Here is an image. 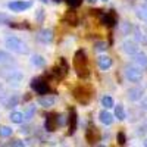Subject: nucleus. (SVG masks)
<instances>
[{
  "mask_svg": "<svg viewBox=\"0 0 147 147\" xmlns=\"http://www.w3.org/2000/svg\"><path fill=\"white\" fill-rule=\"evenodd\" d=\"M0 78H2L7 85L13 88L21 87V84L24 81V74L18 68L12 66V65H2L0 68Z\"/></svg>",
  "mask_w": 147,
  "mask_h": 147,
  "instance_id": "obj_1",
  "label": "nucleus"
},
{
  "mask_svg": "<svg viewBox=\"0 0 147 147\" xmlns=\"http://www.w3.org/2000/svg\"><path fill=\"white\" fill-rule=\"evenodd\" d=\"M74 69H75L77 75L80 78H87L90 75L88 71V60H87V55L84 50H77V53L74 55Z\"/></svg>",
  "mask_w": 147,
  "mask_h": 147,
  "instance_id": "obj_2",
  "label": "nucleus"
},
{
  "mask_svg": "<svg viewBox=\"0 0 147 147\" xmlns=\"http://www.w3.org/2000/svg\"><path fill=\"white\" fill-rule=\"evenodd\" d=\"M5 44H6V47L9 49L10 52L18 53V55H27L30 52L28 44L24 40H21L19 37H13V35L7 37V38L5 40Z\"/></svg>",
  "mask_w": 147,
  "mask_h": 147,
  "instance_id": "obj_3",
  "label": "nucleus"
},
{
  "mask_svg": "<svg viewBox=\"0 0 147 147\" xmlns=\"http://www.w3.org/2000/svg\"><path fill=\"white\" fill-rule=\"evenodd\" d=\"M91 96H93V90H91V87H88V85L80 84L78 87L74 88V97H75V99H77L81 105L90 103Z\"/></svg>",
  "mask_w": 147,
  "mask_h": 147,
  "instance_id": "obj_4",
  "label": "nucleus"
},
{
  "mask_svg": "<svg viewBox=\"0 0 147 147\" xmlns=\"http://www.w3.org/2000/svg\"><path fill=\"white\" fill-rule=\"evenodd\" d=\"M124 74H125V78H127L129 82H132V84H140V82L143 81V71H141L138 66H136L134 63L125 66Z\"/></svg>",
  "mask_w": 147,
  "mask_h": 147,
  "instance_id": "obj_5",
  "label": "nucleus"
},
{
  "mask_svg": "<svg viewBox=\"0 0 147 147\" xmlns=\"http://www.w3.org/2000/svg\"><path fill=\"white\" fill-rule=\"evenodd\" d=\"M31 90L35 91L37 94H47L50 91V85L43 78H34L31 81Z\"/></svg>",
  "mask_w": 147,
  "mask_h": 147,
  "instance_id": "obj_6",
  "label": "nucleus"
},
{
  "mask_svg": "<svg viewBox=\"0 0 147 147\" xmlns=\"http://www.w3.org/2000/svg\"><path fill=\"white\" fill-rule=\"evenodd\" d=\"M121 50L124 52L127 56H132L134 53H137L140 50L138 47V43L136 40H129V38H125L124 41L121 43Z\"/></svg>",
  "mask_w": 147,
  "mask_h": 147,
  "instance_id": "obj_7",
  "label": "nucleus"
},
{
  "mask_svg": "<svg viewBox=\"0 0 147 147\" xmlns=\"http://www.w3.org/2000/svg\"><path fill=\"white\" fill-rule=\"evenodd\" d=\"M7 7L12 12H24L32 7V2H30V0H15V2L7 3Z\"/></svg>",
  "mask_w": 147,
  "mask_h": 147,
  "instance_id": "obj_8",
  "label": "nucleus"
},
{
  "mask_svg": "<svg viewBox=\"0 0 147 147\" xmlns=\"http://www.w3.org/2000/svg\"><path fill=\"white\" fill-rule=\"evenodd\" d=\"M127 97H128L129 102H140L144 97V88L140 87L138 84H136V87H131L127 91Z\"/></svg>",
  "mask_w": 147,
  "mask_h": 147,
  "instance_id": "obj_9",
  "label": "nucleus"
},
{
  "mask_svg": "<svg viewBox=\"0 0 147 147\" xmlns=\"http://www.w3.org/2000/svg\"><path fill=\"white\" fill-rule=\"evenodd\" d=\"M132 63L138 66L141 71H147V55L141 50H138L137 53H134L132 56Z\"/></svg>",
  "mask_w": 147,
  "mask_h": 147,
  "instance_id": "obj_10",
  "label": "nucleus"
},
{
  "mask_svg": "<svg viewBox=\"0 0 147 147\" xmlns=\"http://www.w3.org/2000/svg\"><path fill=\"white\" fill-rule=\"evenodd\" d=\"M53 71H55V75H56V77L62 78V77H65L66 74H68V71H69V65H68V62H66L63 57H60V59H59V62H57V65H56V68H55Z\"/></svg>",
  "mask_w": 147,
  "mask_h": 147,
  "instance_id": "obj_11",
  "label": "nucleus"
},
{
  "mask_svg": "<svg viewBox=\"0 0 147 147\" xmlns=\"http://www.w3.org/2000/svg\"><path fill=\"white\" fill-rule=\"evenodd\" d=\"M68 125H69V131H68V134H69V136H72V134L77 131V125H78V116H77L75 109H71V110H69Z\"/></svg>",
  "mask_w": 147,
  "mask_h": 147,
  "instance_id": "obj_12",
  "label": "nucleus"
},
{
  "mask_svg": "<svg viewBox=\"0 0 147 147\" xmlns=\"http://www.w3.org/2000/svg\"><path fill=\"white\" fill-rule=\"evenodd\" d=\"M37 103H38L40 106L49 109V107H52L56 105V97L53 96H47V94H43L41 97H38V100H37Z\"/></svg>",
  "mask_w": 147,
  "mask_h": 147,
  "instance_id": "obj_13",
  "label": "nucleus"
},
{
  "mask_svg": "<svg viewBox=\"0 0 147 147\" xmlns=\"http://www.w3.org/2000/svg\"><path fill=\"white\" fill-rule=\"evenodd\" d=\"M97 63H99V68L102 71H107V69L112 68L113 60H112V57H110V56L102 55V56H99V59H97Z\"/></svg>",
  "mask_w": 147,
  "mask_h": 147,
  "instance_id": "obj_14",
  "label": "nucleus"
},
{
  "mask_svg": "<svg viewBox=\"0 0 147 147\" xmlns=\"http://www.w3.org/2000/svg\"><path fill=\"white\" fill-rule=\"evenodd\" d=\"M37 38H38L41 43L47 44V43H52L53 41V31L52 30H49V28H43L38 35H37Z\"/></svg>",
  "mask_w": 147,
  "mask_h": 147,
  "instance_id": "obj_15",
  "label": "nucleus"
},
{
  "mask_svg": "<svg viewBox=\"0 0 147 147\" xmlns=\"http://www.w3.org/2000/svg\"><path fill=\"white\" fill-rule=\"evenodd\" d=\"M113 119H115L113 115L110 113L107 109H103L102 112L99 113V121L102 122L103 125H107V127H109V125H112V124H113Z\"/></svg>",
  "mask_w": 147,
  "mask_h": 147,
  "instance_id": "obj_16",
  "label": "nucleus"
},
{
  "mask_svg": "<svg viewBox=\"0 0 147 147\" xmlns=\"http://www.w3.org/2000/svg\"><path fill=\"white\" fill-rule=\"evenodd\" d=\"M134 40L141 46H147V34L144 32V30H141V28L134 30Z\"/></svg>",
  "mask_w": 147,
  "mask_h": 147,
  "instance_id": "obj_17",
  "label": "nucleus"
},
{
  "mask_svg": "<svg viewBox=\"0 0 147 147\" xmlns=\"http://www.w3.org/2000/svg\"><path fill=\"white\" fill-rule=\"evenodd\" d=\"M44 127H46V131L53 132V131L57 128V119H56V115H49V116L46 118V124H44Z\"/></svg>",
  "mask_w": 147,
  "mask_h": 147,
  "instance_id": "obj_18",
  "label": "nucleus"
},
{
  "mask_svg": "<svg viewBox=\"0 0 147 147\" xmlns=\"http://www.w3.org/2000/svg\"><path fill=\"white\" fill-rule=\"evenodd\" d=\"M18 103H19V97L18 96H15V94H7V97L2 102V105L5 106V107H7V109H10V107H15V106H18Z\"/></svg>",
  "mask_w": 147,
  "mask_h": 147,
  "instance_id": "obj_19",
  "label": "nucleus"
},
{
  "mask_svg": "<svg viewBox=\"0 0 147 147\" xmlns=\"http://www.w3.org/2000/svg\"><path fill=\"white\" fill-rule=\"evenodd\" d=\"M31 65L32 66H35V68H43L44 65H46V59H44V56H41V55H31Z\"/></svg>",
  "mask_w": 147,
  "mask_h": 147,
  "instance_id": "obj_20",
  "label": "nucleus"
},
{
  "mask_svg": "<svg viewBox=\"0 0 147 147\" xmlns=\"http://www.w3.org/2000/svg\"><path fill=\"white\" fill-rule=\"evenodd\" d=\"M13 57H12L10 53L5 52V50H0V66L2 65H13Z\"/></svg>",
  "mask_w": 147,
  "mask_h": 147,
  "instance_id": "obj_21",
  "label": "nucleus"
},
{
  "mask_svg": "<svg viewBox=\"0 0 147 147\" xmlns=\"http://www.w3.org/2000/svg\"><path fill=\"white\" fill-rule=\"evenodd\" d=\"M136 15H137L138 19L147 22V3H143L141 6H138V7L136 9Z\"/></svg>",
  "mask_w": 147,
  "mask_h": 147,
  "instance_id": "obj_22",
  "label": "nucleus"
},
{
  "mask_svg": "<svg viewBox=\"0 0 147 147\" xmlns=\"http://www.w3.org/2000/svg\"><path fill=\"white\" fill-rule=\"evenodd\" d=\"M115 116L118 118V121H125L127 119V113H125V109L122 105L115 106Z\"/></svg>",
  "mask_w": 147,
  "mask_h": 147,
  "instance_id": "obj_23",
  "label": "nucleus"
},
{
  "mask_svg": "<svg viewBox=\"0 0 147 147\" xmlns=\"http://www.w3.org/2000/svg\"><path fill=\"white\" fill-rule=\"evenodd\" d=\"M102 106L105 109H112L115 107V100H113V97H110V96H103L102 97Z\"/></svg>",
  "mask_w": 147,
  "mask_h": 147,
  "instance_id": "obj_24",
  "label": "nucleus"
},
{
  "mask_svg": "<svg viewBox=\"0 0 147 147\" xmlns=\"http://www.w3.org/2000/svg\"><path fill=\"white\" fill-rule=\"evenodd\" d=\"M9 119L13 122V124H22L25 118H24V113L22 112H12L10 116H9Z\"/></svg>",
  "mask_w": 147,
  "mask_h": 147,
  "instance_id": "obj_25",
  "label": "nucleus"
},
{
  "mask_svg": "<svg viewBox=\"0 0 147 147\" xmlns=\"http://www.w3.org/2000/svg\"><path fill=\"white\" fill-rule=\"evenodd\" d=\"M12 132H13V129H12L10 127L0 125V137H2V138H9L12 136Z\"/></svg>",
  "mask_w": 147,
  "mask_h": 147,
  "instance_id": "obj_26",
  "label": "nucleus"
},
{
  "mask_svg": "<svg viewBox=\"0 0 147 147\" xmlns=\"http://www.w3.org/2000/svg\"><path fill=\"white\" fill-rule=\"evenodd\" d=\"M12 22H13V19L10 15L0 12V25H12Z\"/></svg>",
  "mask_w": 147,
  "mask_h": 147,
  "instance_id": "obj_27",
  "label": "nucleus"
},
{
  "mask_svg": "<svg viewBox=\"0 0 147 147\" xmlns=\"http://www.w3.org/2000/svg\"><path fill=\"white\" fill-rule=\"evenodd\" d=\"M103 22H105V25L112 27V25H115V16L112 13H106V15H103Z\"/></svg>",
  "mask_w": 147,
  "mask_h": 147,
  "instance_id": "obj_28",
  "label": "nucleus"
},
{
  "mask_svg": "<svg viewBox=\"0 0 147 147\" xmlns=\"http://www.w3.org/2000/svg\"><path fill=\"white\" fill-rule=\"evenodd\" d=\"M34 113H35V105H31L28 109H27V112L24 113V118L25 119H32V116H34Z\"/></svg>",
  "mask_w": 147,
  "mask_h": 147,
  "instance_id": "obj_29",
  "label": "nucleus"
},
{
  "mask_svg": "<svg viewBox=\"0 0 147 147\" xmlns=\"http://www.w3.org/2000/svg\"><path fill=\"white\" fill-rule=\"evenodd\" d=\"M106 49H107V46H106L105 41H96L94 43V50L96 52H106Z\"/></svg>",
  "mask_w": 147,
  "mask_h": 147,
  "instance_id": "obj_30",
  "label": "nucleus"
},
{
  "mask_svg": "<svg viewBox=\"0 0 147 147\" xmlns=\"http://www.w3.org/2000/svg\"><path fill=\"white\" fill-rule=\"evenodd\" d=\"M6 97H7V91H6V88L3 87V84L0 82V103H2Z\"/></svg>",
  "mask_w": 147,
  "mask_h": 147,
  "instance_id": "obj_31",
  "label": "nucleus"
},
{
  "mask_svg": "<svg viewBox=\"0 0 147 147\" xmlns=\"http://www.w3.org/2000/svg\"><path fill=\"white\" fill-rule=\"evenodd\" d=\"M147 134V119L144 121V124L138 128V136H146Z\"/></svg>",
  "mask_w": 147,
  "mask_h": 147,
  "instance_id": "obj_32",
  "label": "nucleus"
},
{
  "mask_svg": "<svg viewBox=\"0 0 147 147\" xmlns=\"http://www.w3.org/2000/svg\"><path fill=\"white\" fill-rule=\"evenodd\" d=\"M131 30H132V27H131V24H129V22H125V24H124V27H122V32H124L125 35H128Z\"/></svg>",
  "mask_w": 147,
  "mask_h": 147,
  "instance_id": "obj_33",
  "label": "nucleus"
},
{
  "mask_svg": "<svg viewBox=\"0 0 147 147\" xmlns=\"http://www.w3.org/2000/svg\"><path fill=\"white\" fill-rule=\"evenodd\" d=\"M68 2V5L71 6V7H78L81 3H82V0H66Z\"/></svg>",
  "mask_w": 147,
  "mask_h": 147,
  "instance_id": "obj_34",
  "label": "nucleus"
},
{
  "mask_svg": "<svg viewBox=\"0 0 147 147\" xmlns=\"http://www.w3.org/2000/svg\"><path fill=\"white\" fill-rule=\"evenodd\" d=\"M141 103H140V109L141 110H144V112H147V96L146 97H143V99L140 100Z\"/></svg>",
  "mask_w": 147,
  "mask_h": 147,
  "instance_id": "obj_35",
  "label": "nucleus"
},
{
  "mask_svg": "<svg viewBox=\"0 0 147 147\" xmlns=\"http://www.w3.org/2000/svg\"><path fill=\"white\" fill-rule=\"evenodd\" d=\"M10 146H19V147H24V146H25V143L21 141V140H13V141L10 143Z\"/></svg>",
  "mask_w": 147,
  "mask_h": 147,
  "instance_id": "obj_36",
  "label": "nucleus"
},
{
  "mask_svg": "<svg viewBox=\"0 0 147 147\" xmlns=\"http://www.w3.org/2000/svg\"><path fill=\"white\" fill-rule=\"evenodd\" d=\"M119 140H121V141H119L121 144H124V143H125V138H124V136H122V134H119Z\"/></svg>",
  "mask_w": 147,
  "mask_h": 147,
  "instance_id": "obj_37",
  "label": "nucleus"
},
{
  "mask_svg": "<svg viewBox=\"0 0 147 147\" xmlns=\"http://www.w3.org/2000/svg\"><path fill=\"white\" fill-rule=\"evenodd\" d=\"M38 19H40V21L43 19V10H41V9L38 10Z\"/></svg>",
  "mask_w": 147,
  "mask_h": 147,
  "instance_id": "obj_38",
  "label": "nucleus"
},
{
  "mask_svg": "<svg viewBox=\"0 0 147 147\" xmlns=\"http://www.w3.org/2000/svg\"><path fill=\"white\" fill-rule=\"evenodd\" d=\"M143 146H146V147H147V137L144 138V141H143Z\"/></svg>",
  "mask_w": 147,
  "mask_h": 147,
  "instance_id": "obj_39",
  "label": "nucleus"
},
{
  "mask_svg": "<svg viewBox=\"0 0 147 147\" xmlns=\"http://www.w3.org/2000/svg\"><path fill=\"white\" fill-rule=\"evenodd\" d=\"M85 2H88V3H96V0H85Z\"/></svg>",
  "mask_w": 147,
  "mask_h": 147,
  "instance_id": "obj_40",
  "label": "nucleus"
},
{
  "mask_svg": "<svg viewBox=\"0 0 147 147\" xmlns=\"http://www.w3.org/2000/svg\"><path fill=\"white\" fill-rule=\"evenodd\" d=\"M55 2H56V3H60V2H62V0H55Z\"/></svg>",
  "mask_w": 147,
  "mask_h": 147,
  "instance_id": "obj_41",
  "label": "nucleus"
},
{
  "mask_svg": "<svg viewBox=\"0 0 147 147\" xmlns=\"http://www.w3.org/2000/svg\"><path fill=\"white\" fill-rule=\"evenodd\" d=\"M41 2H44V3H46V2H47V0H41Z\"/></svg>",
  "mask_w": 147,
  "mask_h": 147,
  "instance_id": "obj_42",
  "label": "nucleus"
},
{
  "mask_svg": "<svg viewBox=\"0 0 147 147\" xmlns=\"http://www.w3.org/2000/svg\"><path fill=\"white\" fill-rule=\"evenodd\" d=\"M102 2H107V0H102Z\"/></svg>",
  "mask_w": 147,
  "mask_h": 147,
  "instance_id": "obj_43",
  "label": "nucleus"
}]
</instances>
